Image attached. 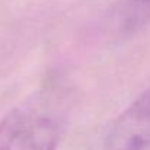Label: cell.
Listing matches in <instances>:
<instances>
[{"label": "cell", "instance_id": "obj_3", "mask_svg": "<svg viewBox=\"0 0 150 150\" xmlns=\"http://www.w3.org/2000/svg\"><path fill=\"white\" fill-rule=\"evenodd\" d=\"M150 22V0H125L120 13L118 23L124 32H133Z\"/></svg>", "mask_w": 150, "mask_h": 150}, {"label": "cell", "instance_id": "obj_2", "mask_svg": "<svg viewBox=\"0 0 150 150\" xmlns=\"http://www.w3.org/2000/svg\"><path fill=\"white\" fill-rule=\"evenodd\" d=\"M149 146L150 89L112 121L103 137V150H146Z\"/></svg>", "mask_w": 150, "mask_h": 150}, {"label": "cell", "instance_id": "obj_1", "mask_svg": "<svg viewBox=\"0 0 150 150\" xmlns=\"http://www.w3.org/2000/svg\"><path fill=\"white\" fill-rule=\"evenodd\" d=\"M61 121L45 111L13 109L0 124V150H57Z\"/></svg>", "mask_w": 150, "mask_h": 150}]
</instances>
